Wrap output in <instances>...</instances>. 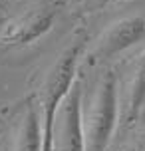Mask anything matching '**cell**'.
<instances>
[{"mask_svg":"<svg viewBox=\"0 0 145 151\" xmlns=\"http://www.w3.org/2000/svg\"><path fill=\"white\" fill-rule=\"evenodd\" d=\"M145 107V50L139 54L133 66V76L129 82V91H127V101H125V113L123 119L127 123H135L141 111Z\"/></svg>","mask_w":145,"mask_h":151,"instance_id":"7","label":"cell"},{"mask_svg":"<svg viewBox=\"0 0 145 151\" xmlns=\"http://www.w3.org/2000/svg\"><path fill=\"white\" fill-rule=\"evenodd\" d=\"M14 151H44L42 119H40V111L36 109V99L32 98L24 101L20 125L16 131Z\"/></svg>","mask_w":145,"mask_h":151,"instance_id":"6","label":"cell"},{"mask_svg":"<svg viewBox=\"0 0 145 151\" xmlns=\"http://www.w3.org/2000/svg\"><path fill=\"white\" fill-rule=\"evenodd\" d=\"M115 2H121V0H99V8L107 6V4H115Z\"/></svg>","mask_w":145,"mask_h":151,"instance_id":"8","label":"cell"},{"mask_svg":"<svg viewBox=\"0 0 145 151\" xmlns=\"http://www.w3.org/2000/svg\"><path fill=\"white\" fill-rule=\"evenodd\" d=\"M6 6H8L6 0H0V10H6Z\"/></svg>","mask_w":145,"mask_h":151,"instance_id":"9","label":"cell"},{"mask_svg":"<svg viewBox=\"0 0 145 151\" xmlns=\"http://www.w3.org/2000/svg\"><path fill=\"white\" fill-rule=\"evenodd\" d=\"M119 117V91L117 78L111 70L101 76L98 90L93 96V104L84 119L85 151H106L111 143Z\"/></svg>","mask_w":145,"mask_h":151,"instance_id":"2","label":"cell"},{"mask_svg":"<svg viewBox=\"0 0 145 151\" xmlns=\"http://www.w3.org/2000/svg\"><path fill=\"white\" fill-rule=\"evenodd\" d=\"M62 0H36L22 14L12 18L0 30L2 48H26L40 42L56 26Z\"/></svg>","mask_w":145,"mask_h":151,"instance_id":"3","label":"cell"},{"mask_svg":"<svg viewBox=\"0 0 145 151\" xmlns=\"http://www.w3.org/2000/svg\"><path fill=\"white\" fill-rule=\"evenodd\" d=\"M54 151H85L84 113H82V80L78 78L60 104L54 123Z\"/></svg>","mask_w":145,"mask_h":151,"instance_id":"4","label":"cell"},{"mask_svg":"<svg viewBox=\"0 0 145 151\" xmlns=\"http://www.w3.org/2000/svg\"><path fill=\"white\" fill-rule=\"evenodd\" d=\"M145 42V14L121 18L107 28L90 52L92 62H106Z\"/></svg>","mask_w":145,"mask_h":151,"instance_id":"5","label":"cell"},{"mask_svg":"<svg viewBox=\"0 0 145 151\" xmlns=\"http://www.w3.org/2000/svg\"><path fill=\"white\" fill-rule=\"evenodd\" d=\"M85 36L78 34L54 60L48 68L46 78L42 82L38 93V111L42 119V139H44V151H54V123L56 113L60 109V104L72 90L74 82L78 80V64L84 54Z\"/></svg>","mask_w":145,"mask_h":151,"instance_id":"1","label":"cell"}]
</instances>
